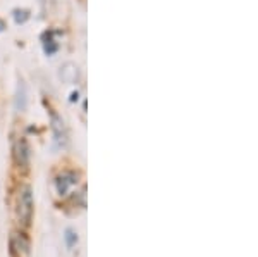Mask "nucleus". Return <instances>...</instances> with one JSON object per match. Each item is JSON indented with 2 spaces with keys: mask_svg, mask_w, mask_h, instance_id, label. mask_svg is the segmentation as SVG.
<instances>
[{
  "mask_svg": "<svg viewBox=\"0 0 258 257\" xmlns=\"http://www.w3.org/2000/svg\"><path fill=\"white\" fill-rule=\"evenodd\" d=\"M71 100H73V102H74V100H78V92H76V93H73V97H71Z\"/></svg>",
  "mask_w": 258,
  "mask_h": 257,
  "instance_id": "obj_12",
  "label": "nucleus"
},
{
  "mask_svg": "<svg viewBox=\"0 0 258 257\" xmlns=\"http://www.w3.org/2000/svg\"><path fill=\"white\" fill-rule=\"evenodd\" d=\"M62 69V71H60V78H62V80H64V81H68V83H73L74 81V78H76V66H74V64H66L64 66V68H60Z\"/></svg>",
  "mask_w": 258,
  "mask_h": 257,
  "instance_id": "obj_7",
  "label": "nucleus"
},
{
  "mask_svg": "<svg viewBox=\"0 0 258 257\" xmlns=\"http://www.w3.org/2000/svg\"><path fill=\"white\" fill-rule=\"evenodd\" d=\"M16 107H18V111L26 109V86H24L23 81H19V85H18V93H16Z\"/></svg>",
  "mask_w": 258,
  "mask_h": 257,
  "instance_id": "obj_6",
  "label": "nucleus"
},
{
  "mask_svg": "<svg viewBox=\"0 0 258 257\" xmlns=\"http://www.w3.org/2000/svg\"><path fill=\"white\" fill-rule=\"evenodd\" d=\"M50 123H52V133H53V143L57 148H66L69 142L68 128H66L64 119L53 109H50Z\"/></svg>",
  "mask_w": 258,
  "mask_h": 257,
  "instance_id": "obj_2",
  "label": "nucleus"
},
{
  "mask_svg": "<svg viewBox=\"0 0 258 257\" xmlns=\"http://www.w3.org/2000/svg\"><path fill=\"white\" fill-rule=\"evenodd\" d=\"M43 48H45V54L52 56V54H55V52H57L59 45H57V41H55V40H47V41H43Z\"/></svg>",
  "mask_w": 258,
  "mask_h": 257,
  "instance_id": "obj_10",
  "label": "nucleus"
},
{
  "mask_svg": "<svg viewBox=\"0 0 258 257\" xmlns=\"http://www.w3.org/2000/svg\"><path fill=\"white\" fill-rule=\"evenodd\" d=\"M64 240H66V245L69 248L74 247L78 243V233L74 230H71V228H68V230H66V235H64Z\"/></svg>",
  "mask_w": 258,
  "mask_h": 257,
  "instance_id": "obj_9",
  "label": "nucleus"
},
{
  "mask_svg": "<svg viewBox=\"0 0 258 257\" xmlns=\"http://www.w3.org/2000/svg\"><path fill=\"white\" fill-rule=\"evenodd\" d=\"M4 28H6V23H4V21L0 19V31H4Z\"/></svg>",
  "mask_w": 258,
  "mask_h": 257,
  "instance_id": "obj_11",
  "label": "nucleus"
},
{
  "mask_svg": "<svg viewBox=\"0 0 258 257\" xmlns=\"http://www.w3.org/2000/svg\"><path fill=\"white\" fill-rule=\"evenodd\" d=\"M11 250L14 257H30V240L24 233H14L11 238Z\"/></svg>",
  "mask_w": 258,
  "mask_h": 257,
  "instance_id": "obj_3",
  "label": "nucleus"
},
{
  "mask_svg": "<svg viewBox=\"0 0 258 257\" xmlns=\"http://www.w3.org/2000/svg\"><path fill=\"white\" fill-rule=\"evenodd\" d=\"M78 178H80V175H78V173H74V171H66V173H62V175L57 176V180H55L57 193H59L60 197L68 195L71 186L78 183Z\"/></svg>",
  "mask_w": 258,
  "mask_h": 257,
  "instance_id": "obj_4",
  "label": "nucleus"
},
{
  "mask_svg": "<svg viewBox=\"0 0 258 257\" xmlns=\"http://www.w3.org/2000/svg\"><path fill=\"white\" fill-rule=\"evenodd\" d=\"M14 157L19 168H23V169L28 168V164H30V145H28V140L24 138V136H21L18 142H16Z\"/></svg>",
  "mask_w": 258,
  "mask_h": 257,
  "instance_id": "obj_5",
  "label": "nucleus"
},
{
  "mask_svg": "<svg viewBox=\"0 0 258 257\" xmlns=\"http://www.w3.org/2000/svg\"><path fill=\"white\" fill-rule=\"evenodd\" d=\"M12 16H14V21L18 24H24L28 19H30V11H26V9H16L14 12H12Z\"/></svg>",
  "mask_w": 258,
  "mask_h": 257,
  "instance_id": "obj_8",
  "label": "nucleus"
},
{
  "mask_svg": "<svg viewBox=\"0 0 258 257\" xmlns=\"http://www.w3.org/2000/svg\"><path fill=\"white\" fill-rule=\"evenodd\" d=\"M33 193L30 186H24L19 193V204H18V214H19V221L23 223L24 226L31 225L33 219Z\"/></svg>",
  "mask_w": 258,
  "mask_h": 257,
  "instance_id": "obj_1",
  "label": "nucleus"
}]
</instances>
